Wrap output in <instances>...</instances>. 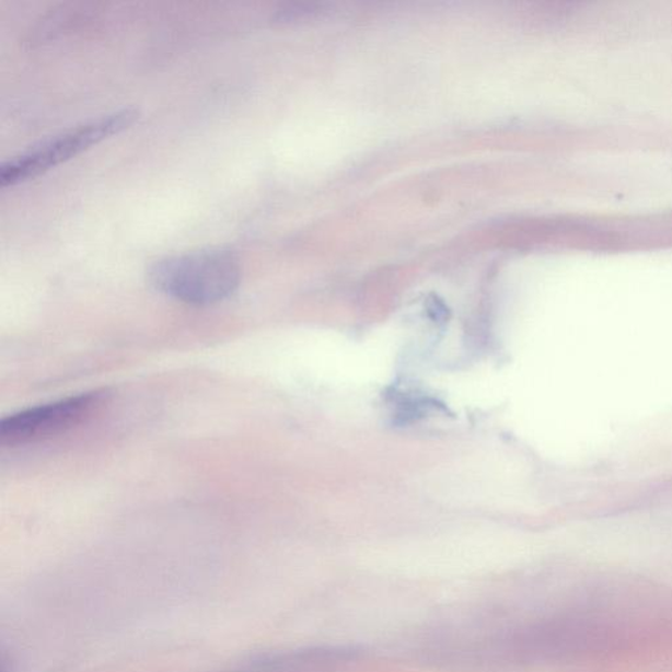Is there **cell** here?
Listing matches in <instances>:
<instances>
[{
  "mask_svg": "<svg viewBox=\"0 0 672 672\" xmlns=\"http://www.w3.org/2000/svg\"><path fill=\"white\" fill-rule=\"evenodd\" d=\"M157 291L184 304H219L239 289L242 269L239 258L225 250H202L158 260L149 269Z\"/></svg>",
  "mask_w": 672,
  "mask_h": 672,
  "instance_id": "obj_1",
  "label": "cell"
},
{
  "mask_svg": "<svg viewBox=\"0 0 672 672\" xmlns=\"http://www.w3.org/2000/svg\"><path fill=\"white\" fill-rule=\"evenodd\" d=\"M359 650L318 647L258 658L236 672H341L358 660Z\"/></svg>",
  "mask_w": 672,
  "mask_h": 672,
  "instance_id": "obj_4",
  "label": "cell"
},
{
  "mask_svg": "<svg viewBox=\"0 0 672 672\" xmlns=\"http://www.w3.org/2000/svg\"><path fill=\"white\" fill-rule=\"evenodd\" d=\"M107 398V392L94 391L13 414L0 424V443L13 448L57 437L91 418Z\"/></svg>",
  "mask_w": 672,
  "mask_h": 672,
  "instance_id": "obj_3",
  "label": "cell"
},
{
  "mask_svg": "<svg viewBox=\"0 0 672 672\" xmlns=\"http://www.w3.org/2000/svg\"><path fill=\"white\" fill-rule=\"evenodd\" d=\"M137 118L138 111L125 108L97 117L95 120L39 142L13 160L3 163L0 169V184L2 187H13L35 179L71 160L72 157L83 153L112 136L121 134L123 130L135 124Z\"/></svg>",
  "mask_w": 672,
  "mask_h": 672,
  "instance_id": "obj_2",
  "label": "cell"
}]
</instances>
